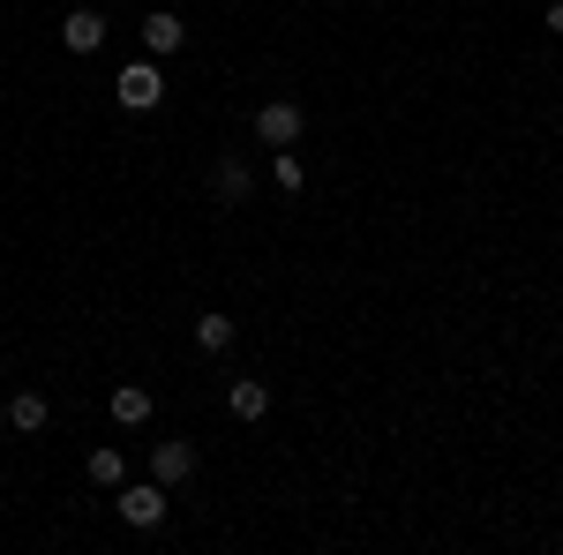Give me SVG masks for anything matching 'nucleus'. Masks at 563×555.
<instances>
[{"label":"nucleus","mask_w":563,"mask_h":555,"mask_svg":"<svg viewBox=\"0 0 563 555\" xmlns=\"http://www.w3.org/2000/svg\"><path fill=\"white\" fill-rule=\"evenodd\" d=\"M121 518H129L135 533H151L166 518V488L158 480H121Z\"/></svg>","instance_id":"1"},{"label":"nucleus","mask_w":563,"mask_h":555,"mask_svg":"<svg viewBox=\"0 0 563 555\" xmlns=\"http://www.w3.org/2000/svg\"><path fill=\"white\" fill-rule=\"evenodd\" d=\"M211 196H218V203H241V196H249V166H241L233 151L211 166Z\"/></svg>","instance_id":"8"},{"label":"nucleus","mask_w":563,"mask_h":555,"mask_svg":"<svg viewBox=\"0 0 563 555\" xmlns=\"http://www.w3.org/2000/svg\"><path fill=\"white\" fill-rule=\"evenodd\" d=\"M196 345H203V353H225V345H233V315H196Z\"/></svg>","instance_id":"11"},{"label":"nucleus","mask_w":563,"mask_h":555,"mask_svg":"<svg viewBox=\"0 0 563 555\" xmlns=\"http://www.w3.org/2000/svg\"><path fill=\"white\" fill-rule=\"evenodd\" d=\"M8 428H23V435H38V428H45V398H38V390L8 398Z\"/></svg>","instance_id":"10"},{"label":"nucleus","mask_w":563,"mask_h":555,"mask_svg":"<svg viewBox=\"0 0 563 555\" xmlns=\"http://www.w3.org/2000/svg\"><path fill=\"white\" fill-rule=\"evenodd\" d=\"M90 480H98V488H121V480H129V458H121L113 443H106V451H90Z\"/></svg>","instance_id":"12"},{"label":"nucleus","mask_w":563,"mask_h":555,"mask_svg":"<svg viewBox=\"0 0 563 555\" xmlns=\"http://www.w3.org/2000/svg\"><path fill=\"white\" fill-rule=\"evenodd\" d=\"M60 45H68V53H98V45H106V15H98V8H76V15L60 23Z\"/></svg>","instance_id":"5"},{"label":"nucleus","mask_w":563,"mask_h":555,"mask_svg":"<svg viewBox=\"0 0 563 555\" xmlns=\"http://www.w3.org/2000/svg\"><path fill=\"white\" fill-rule=\"evenodd\" d=\"M158 98H166V76H158V60H129V68H121V106H129V113H151Z\"/></svg>","instance_id":"2"},{"label":"nucleus","mask_w":563,"mask_h":555,"mask_svg":"<svg viewBox=\"0 0 563 555\" xmlns=\"http://www.w3.org/2000/svg\"><path fill=\"white\" fill-rule=\"evenodd\" d=\"M225 413H233V421H263V413H271V390L241 376V384L225 390Z\"/></svg>","instance_id":"9"},{"label":"nucleus","mask_w":563,"mask_h":555,"mask_svg":"<svg viewBox=\"0 0 563 555\" xmlns=\"http://www.w3.org/2000/svg\"><path fill=\"white\" fill-rule=\"evenodd\" d=\"M256 135L271 151H294V143H301V106H294V98H271L256 113Z\"/></svg>","instance_id":"3"},{"label":"nucleus","mask_w":563,"mask_h":555,"mask_svg":"<svg viewBox=\"0 0 563 555\" xmlns=\"http://www.w3.org/2000/svg\"><path fill=\"white\" fill-rule=\"evenodd\" d=\"M549 31H556V38H563V0H556V8H549Z\"/></svg>","instance_id":"14"},{"label":"nucleus","mask_w":563,"mask_h":555,"mask_svg":"<svg viewBox=\"0 0 563 555\" xmlns=\"http://www.w3.org/2000/svg\"><path fill=\"white\" fill-rule=\"evenodd\" d=\"M188 473H196V451H188V443H158V451H151V480H158V488H180Z\"/></svg>","instance_id":"6"},{"label":"nucleus","mask_w":563,"mask_h":555,"mask_svg":"<svg viewBox=\"0 0 563 555\" xmlns=\"http://www.w3.org/2000/svg\"><path fill=\"white\" fill-rule=\"evenodd\" d=\"M271 173H278V188H286V196H301L308 173H301V158H294V151H278V166H271Z\"/></svg>","instance_id":"13"},{"label":"nucleus","mask_w":563,"mask_h":555,"mask_svg":"<svg viewBox=\"0 0 563 555\" xmlns=\"http://www.w3.org/2000/svg\"><path fill=\"white\" fill-rule=\"evenodd\" d=\"M0 421H8V406H0Z\"/></svg>","instance_id":"15"},{"label":"nucleus","mask_w":563,"mask_h":555,"mask_svg":"<svg viewBox=\"0 0 563 555\" xmlns=\"http://www.w3.org/2000/svg\"><path fill=\"white\" fill-rule=\"evenodd\" d=\"M180 38H188V23H180L174 8L143 15V45H151V60H166V53H180Z\"/></svg>","instance_id":"4"},{"label":"nucleus","mask_w":563,"mask_h":555,"mask_svg":"<svg viewBox=\"0 0 563 555\" xmlns=\"http://www.w3.org/2000/svg\"><path fill=\"white\" fill-rule=\"evenodd\" d=\"M106 406H113V421H121V428H143V421H151V406H158V398H151L143 384H113V398H106Z\"/></svg>","instance_id":"7"}]
</instances>
